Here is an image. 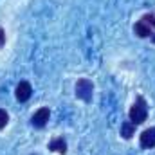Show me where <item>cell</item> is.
I'll return each mask as SVG.
<instances>
[{
	"label": "cell",
	"instance_id": "obj_1",
	"mask_svg": "<svg viewBox=\"0 0 155 155\" xmlns=\"http://www.w3.org/2000/svg\"><path fill=\"white\" fill-rule=\"evenodd\" d=\"M128 117H130V121L134 124H141V123L146 121V117H148V105H146L144 97H137V101L132 105V108L128 112Z\"/></svg>",
	"mask_w": 155,
	"mask_h": 155
},
{
	"label": "cell",
	"instance_id": "obj_2",
	"mask_svg": "<svg viewBox=\"0 0 155 155\" xmlns=\"http://www.w3.org/2000/svg\"><path fill=\"white\" fill-rule=\"evenodd\" d=\"M92 94H94V85H92V81L87 79V78L78 79V83H76V97L78 99H81V101H85V103H90V101H92Z\"/></svg>",
	"mask_w": 155,
	"mask_h": 155
},
{
	"label": "cell",
	"instance_id": "obj_3",
	"mask_svg": "<svg viewBox=\"0 0 155 155\" xmlns=\"http://www.w3.org/2000/svg\"><path fill=\"white\" fill-rule=\"evenodd\" d=\"M15 96H16V99H18L20 103L29 101V97L33 96V87H31V83H29V81H20V83L16 85Z\"/></svg>",
	"mask_w": 155,
	"mask_h": 155
},
{
	"label": "cell",
	"instance_id": "obj_4",
	"mask_svg": "<svg viewBox=\"0 0 155 155\" xmlns=\"http://www.w3.org/2000/svg\"><path fill=\"white\" fill-rule=\"evenodd\" d=\"M49 117H51L49 108H47V107H43V108H40V110H36V112L33 114V117H31V123H33V126H35V128H43V126L47 124Z\"/></svg>",
	"mask_w": 155,
	"mask_h": 155
},
{
	"label": "cell",
	"instance_id": "obj_5",
	"mask_svg": "<svg viewBox=\"0 0 155 155\" xmlns=\"http://www.w3.org/2000/svg\"><path fill=\"white\" fill-rule=\"evenodd\" d=\"M141 148H155V128H146L141 134Z\"/></svg>",
	"mask_w": 155,
	"mask_h": 155
},
{
	"label": "cell",
	"instance_id": "obj_6",
	"mask_svg": "<svg viewBox=\"0 0 155 155\" xmlns=\"http://www.w3.org/2000/svg\"><path fill=\"white\" fill-rule=\"evenodd\" d=\"M134 33H135L139 38H152V35H153L155 31L144 22V20H139V22L134 25Z\"/></svg>",
	"mask_w": 155,
	"mask_h": 155
},
{
	"label": "cell",
	"instance_id": "obj_7",
	"mask_svg": "<svg viewBox=\"0 0 155 155\" xmlns=\"http://www.w3.org/2000/svg\"><path fill=\"white\" fill-rule=\"evenodd\" d=\"M49 150H52V152H56V153L65 155L67 153V143H65V139H63V137L52 139V141L49 143Z\"/></svg>",
	"mask_w": 155,
	"mask_h": 155
},
{
	"label": "cell",
	"instance_id": "obj_8",
	"mask_svg": "<svg viewBox=\"0 0 155 155\" xmlns=\"http://www.w3.org/2000/svg\"><path fill=\"white\" fill-rule=\"evenodd\" d=\"M135 126H137V124H134L132 121H124V123L121 124V135H123L124 139H132V135L135 134Z\"/></svg>",
	"mask_w": 155,
	"mask_h": 155
},
{
	"label": "cell",
	"instance_id": "obj_9",
	"mask_svg": "<svg viewBox=\"0 0 155 155\" xmlns=\"http://www.w3.org/2000/svg\"><path fill=\"white\" fill-rule=\"evenodd\" d=\"M141 20H144V22H146V24H148V25H150V27L155 31V15H152V13H146Z\"/></svg>",
	"mask_w": 155,
	"mask_h": 155
},
{
	"label": "cell",
	"instance_id": "obj_10",
	"mask_svg": "<svg viewBox=\"0 0 155 155\" xmlns=\"http://www.w3.org/2000/svg\"><path fill=\"white\" fill-rule=\"evenodd\" d=\"M7 123H9V116H7V112H5L4 108H0V128H5Z\"/></svg>",
	"mask_w": 155,
	"mask_h": 155
},
{
	"label": "cell",
	"instance_id": "obj_11",
	"mask_svg": "<svg viewBox=\"0 0 155 155\" xmlns=\"http://www.w3.org/2000/svg\"><path fill=\"white\" fill-rule=\"evenodd\" d=\"M4 43H5V33H4V29L0 27V47H2Z\"/></svg>",
	"mask_w": 155,
	"mask_h": 155
},
{
	"label": "cell",
	"instance_id": "obj_12",
	"mask_svg": "<svg viewBox=\"0 0 155 155\" xmlns=\"http://www.w3.org/2000/svg\"><path fill=\"white\" fill-rule=\"evenodd\" d=\"M152 41H153V43H155V33H153V35H152Z\"/></svg>",
	"mask_w": 155,
	"mask_h": 155
}]
</instances>
